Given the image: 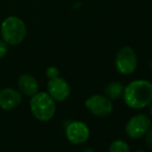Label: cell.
Returning <instances> with one entry per match:
<instances>
[{"mask_svg":"<svg viewBox=\"0 0 152 152\" xmlns=\"http://www.w3.org/2000/svg\"><path fill=\"white\" fill-rule=\"evenodd\" d=\"M122 98L132 110H142L152 102V82L145 79L134 80L124 86Z\"/></svg>","mask_w":152,"mask_h":152,"instance_id":"6da1fadb","label":"cell"},{"mask_svg":"<svg viewBox=\"0 0 152 152\" xmlns=\"http://www.w3.org/2000/svg\"><path fill=\"white\" fill-rule=\"evenodd\" d=\"M1 38L8 46H18L24 42L27 35L25 22L17 16H8L1 22Z\"/></svg>","mask_w":152,"mask_h":152,"instance_id":"7a4b0ae2","label":"cell"},{"mask_svg":"<svg viewBox=\"0 0 152 152\" xmlns=\"http://www.w3.org/2000/svg\"><path fill=\"white\" fill-rule=\"evenodd\" d=\"M29 104L32 115L39 121H50L56 113V102L49 95L47 91H38L32 95Z\"/></svg>","mask_w":152,"mask_h":152,"instance_id":"3957f363","label":"cell"},{"mask_svg":"<svg viewBox=\"0 0 152 152\" xmlns=\"http://www.w3.org/2000/svg\"><path fill=\"white\" fill-rule=\"evenodd\" d=\"M115 68L120 75L128 76L136 72L138 67V56L132 47L123 46L115 55Z\"/></svg>","mask_w":152,"mask_h":152,"instance_id":"277c9868","label":"cell"},{"mask_svg":"<svg viewBox=\"0 0 152 152\" xmlns=\"http://www.w3.org/2000/svg\"><path fill=\"white\" fill-rule=\"evenodd\" d=\"M152 126V120L149 116L139 113L132 116L125 124V134L132 140L141 139L147 134Z\"/></svg>","mask_w":152,"mask_h":152,"instance_id":"5b68a950","label":"cell"},{"mask_svg":"<svg viewBox=\"0 0 152 152\" xmlns=\"http://www.w3.org/2000/svg\"><path fill=\"white\" fill-rule=\"evenodd\" d=\"M85 107L96 117H107L113 112V102L104 94H92L85 100Z\"/></svg>","mask_w":152,"mask_h":152,"instance_id":"8992f818","label":"cell"},{"mask_svg":"<svg viewBox=\"0 0 152 152\" xmlns=\"http://www.w3.org/2000/svg\"><path fill=\"white\" fill-rule=\"evenodd\" d=\"M65 137L72 144L82 145L88 141L90 137V129L89 126L83 121H70L65 127Z\"/></svg>","mask_w":152,"mask_h":152,"instance_id":"52a82bcc","label":"cell"},{"mask_svg":"<svg viewBox=\"0 0 152 152\" xmlns=\"http://www.w3.org/2000/svg\"><path fill=\"white\" fill-rule=\"evenodd\" d=\"M47 92L55 102H64L70 95V86L65 79L59 76L48 81Z\"/></svg>","mask_w":152,"mask_h":152,"instance_id":"ba28073f","label":"cell"},{"mask_svg":"<svg viewBox=\"0 0 152 152\" xmlns=\"http://www.w3.org/2000/svg\"><path fill=\"white\" fill-rule=\"evenodd\" d=\"M22 102V93L18 89L5 87L0 89V109L10 111L18 108Z\"/></svg>","mask_w":152,"mask_h":152,"instance_id":"9c48e42d","label":"cell"},{"mask_svg":"<svg viewBox=\"0 0 152 152\" xmlns=\"http://www.w3.org/2000/svg\"><path fill=\"white\" fill-rule=\"evenodd\" d=\"M19 91L28 97H31L38 92L37 80L30 74H22L18 79Z\"/></svg>","mask_w":152,"mask_h":152,"instance_id":"30bf717a","label":"cell"},{"mask_svg":"<svg viewBox=\"0 0 152 152\" xmlns=\"http://www.w3.org/2000/svg\"><path fill=\"white\" fill-rule=\"evenodd\" d=\"M124 91V85L118 81L110 82L104 87V95L111 100H117L122 97Z\"/></svg>","mask_w":152,"mask_h":152,"instance_id":"8fae6325","label":"cell"},{"mask_svg":"<svg viewBox=\"0 0 152 152\" xmlns=\"http://www.w3.org/2000/svg\"><path fill=\"white\" fill-rule=\"evenodd\" d=\"M109 152H132L129 145L123 140H115L109 146Z\"/></svg>","mask_w":152,"mask_h":152,"instance_id":"7c38bea8","label":"cell"},{"mask_svg":"<svg viewBox=\"0 0 152 152\" xmlns=\"http://www.w3.org/2000/svg\"><path fill=\"white\" fill-rule=\"evenodd\" d=\"M59 75H60V70H59V68L56 67V66H53V65L49 66L46 69V76L49 80H50V79L57 78V77H59Z\"/></svg>","mask_w":152,"mask_h":152,"instance_id":"4fadbf2b","label":"cell"},{"mask_svg":"<svg viewBox=\"0 0 152 152\" xmlns=\"http://www.w3.org/2000/svg\"><path fill=\"white\" fill-rule=\"evenodd\" d=\"M8 49H10V46L2 38H0V59L6 56V54L8 53Z\"/></svg>","mask_w":152,"mask_h":152,"instance_id":"5bb4252c","label":"cell"},{"mask_svg":"<svg viewBox=\"0 0 152 152\" xmlns=\"http://www.w3.org/2000/svg\"><path fill=\"white\" fill-rule=\"evenodd\" d=\"M144 137H145V143H146L147 147L149 149H152V126L149 128V130L147 132V134Z\"/></svg>","mask_w":152,"mask_h":152,"instance_id":"9a60e30c","label":"cell"},{"mask_svg":"<svg viewBox=\"0 0 152 152\" xmlns=\"http://www.w3.org/2000/svg\"><path fill=\"white\" fill-rule=\"evenodd\" d=\"M82 152H95V151H94L92 148H90V147H86V148H85Z\"/></svg>","mask_w":152,"mask_h":152,"instance_id":"2e32d148","label":"cell"},{"mask_svg":"<svg viewBox=\"0 0 152 152\" xmlns=\"http://www.w3.org/2000/svg\"><path fill=\"white\" fill-rule=\"evenodd\" d=\"M149 112H150V118H151V120H152V102H150V104H149Z\"/></svg>","mask_w":152,"mask_h":152,"instance_id":"e0dca14e","label":"cell"},{"mask_svg":"<svg viewBox=\"0 0 152 152\" xmlns=\"http://www.w3.org/2000/svg\"><path fill=\"white\" fill-rule=\"evenodd\" d=\"M134 152H145L144 150H137V151H134Z\"/></svg>","mask_w":152,"mask_h":152,"instance_id":"ac0fdd59","label":"cell"}]
</instances>
